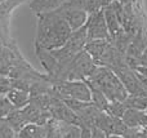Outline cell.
I'll use <instances>...</instances> for the list:
<instances>
[{
    "label": "cell",
    "mask_w": 147,
    "mask_h": 138,
    "mask_svg": "<svg viewBox=\"0 0 147 138\" xmlns=\"http://www.w3.org/2000/svg\"><path fill=\"white\" fill-rule=\"evenodd\" d=\"M36 28L35 46H40L47 50H56L65 45L71 35V28L58 10L39 14Z\"/></svg>",
    "instance_id": "cell-1"
},
{
    "label": "cell",
    "mask_w": 147,
    "mask_h": 138,
    "mask_svg": "<svg viewBox=\"0 0 147 138\" xmlns=\"http://www.w3.org/2000/svg\"><path fill=\"white\" fill-rule=\"evenodd\" d=\"M85 80L98 88L109 100V102H124L129 96L121 80L109 67L97 66L90 76Z\"/></svg>",
    "instance_id": "cell-2"
},
{
    "label": "cell",
    "mask_w": 147,
    "mask_h": 138,
    "mask_svg": "<svg viewBox=\"0 0 147 138\" xmlns=\"http://www.w3.org/2000/svg\"><path fill=\"white\" fill-rule=\"evenodd\" d=\"M59 98H71L81 102H92L90 89L84 80H66L52 85Z\"/></svg>",
    "instance_id": "cell-3"
},
{
    "label": "cell",
    "mask_w": 147,
    "mask_h": 138,
    "mask_svg": "<svg viewBox=\"0 0 147 138\" xmlns=\"http://www.w3.org/2000/svg\"><path fill=\"white\" fill-rule=\"evenodd\" d=\"M57 10L66 20L72 32L85 26L88 21V13L84 9L83 0H66L57 8Z\"/></svg>",
    "instance_id": "cell-4"
},
{
    "label": "cell",
    "mask_w": 147,
    "mask_h": 138,
    "mask_svg": "<svg viewBox=\"0 0 147 138\" xmlns=\"http://www.w3.org/2000/svg\"><path fill=\"white\" fill-rule=\"evenodd\" d=\"M86 36L89 40H110L109 28L105 20L103 9L88 15V21L85 23Z\"/></svg>",
    "instance_id": "cell-5"
},
{
    "label": "cell",
    "mask_w": 147,
    "mask_h": 138,
    "mask_svg": "<svg viewBox=\"0 0 147 138\" xmlns=\"http://www.w3.org/2000/svg\"><path fill=\"white\" fill-rule=\"evenodd\" d=\"M94 127L99 128L102 132H105L107 136H109V134L121 136L125 132V129H127V127L123 123L121 119L112 118V116L107 115L103 111H101V112L97 115L96 120H94Z\"/></svg>",
    "instance_id": "cell-6"
},
{
    "label": "cell",
    "mask_w": 147,
    "mask_h": 138,
    "mask_svg": "<svg viewBox=\"0 0 147 138\" xmlns=\"http://www.w3.org/2000/svg\"><path fill=\"white\" fill-rule=\"evenodd\" d=\"M123 123L127 128H147V114L146 111H141L137 108L127 107L124 115L121 116Z\"/></svg>",
    "instance_id": "cell-7"
},
{
    "label": "cell",
    "mask_w": 147,
    "mask_h": 138,
    "mask_svg": "<svg viewBox=\"0 0 147 138\" xmlns=\"http://www.w3.org/2000/svg\"><path fill=\"white\" fill-rule=\"evenodd\" d=\"M35 52H36V56H38L40 63L43 65L44 70L48 74V77L53 76L56 74L57 69H58V62H57L56 57L53 56V53L51 50L40 48V46H35Z\"/></svg>",
    "instance_id": "cell-8"
},
{
    "label": "cell",
    "mask_w": 147,
    "mask_h": 138,
    "mask_svg": "<svg viewBox=\"0 0 147 138\" xmlns=\"http://www.w3.org/2000/svg\"><path fill=\"white\" fill-rule=\"evenodd\" d=\"M109 45H110V40H89L86 41L85 46H84V50L92 57L93 62L97 66L98 61L103 56V53L106 52Z\"/></svg>",
    "instance_id": "cell-9"
},
{
    "label": "cell",
    "mask_w": 147,
    "mask_h": 138,
    "mask_svg": "<svg viewBox=\"0 0 147 138\" xmlns=\"http://www.w3.org/2000/svg\"><path fill=\"white\" fill-rule=\"evenodd\" d=\"M103 14H105V20H106L107 28H109L110 40H111V39L115 38L117 34L121 32V31H120V27H121V25H120L119 20H117L116 12L114 10V8H112L111 4H110L109 7L103 8Z\"/></svg>",
    "instance_id": "cell-10"
},
{
    "label": "cell",
    "mask_w": 147,
    "mask_h": 138,
    "mask_svg": "<svg viewBox=\"0 0 147 138\" xmlns=\"http://www.w3.org/2000/svg\"><path fill=\"white\" fill-rule=\"evenodd\" d=\"M48 128L45 125L39 124H27L25 125L17 134V138H45Z\"/></svg>",
    "instance_id": "cell-11"
},
{
    "label": "cell",
    "mask_w": 147,
    "mask_h": 138,
    "mask_svg": "<svg viewBox=\"0 0 147 138\" xmlns=\"http://www.w3.org/2000/svg\"><path fill=\"white\" fill-rule=\"evenodd\" d=\"M63 1L65 0H32L30 3V8L39 15L56 10Z\"/></svg>",
    "instance_id": "cell-12"
},
{
    "label": "cell",
    "mask_w": 147,
    "mask_h": 138,
    "mask_svg": "<svg viewBox=\"0 0 147 138\" xmlns=\"http://www.w3.org/2000/svg\"><path fill=\"white\" fill-rule=\"evenodd\" d=\"M7 98L9 100V102L12 103L16 110H21V108H23L30 102V93L26 92V90H21V89L13 88L7 94Z\"/></svg>",
    "instance_id": "cell-13"
},
{
    "label": "cell",
    "mask_w": 147,
    "mask_h": 138,
    "mask_svg": "<svg viewBox=\"0 0 147 138\" xmlns=\"http://www.w3.org/2000/svg\"><path fill=\"white\" fill-rule=\"evenodd\" d=\"M5 120H7V123L12 127V129L17 134L23 127L28 124L27 120H26V118H25V115H23V112L21 110H13L12 112L5 118Z\"/></svg>",
    "instance_id": "cell-14"
},
{
    "label": "cell",
    "mask_w": 147,
    "mask_h": 138,
    "mask_svg": "<svg viewBox=\"0 0 147 138\" xmlns=\"http://www.w3.org/2000/svg\"><path fill=\"white\" fill-rule=\"evenodd\" d=\"M84 81L88 84L89 89H90L92 103H93V105L96 106L99 111H105V110H106V107H107V105H109V100L105 97V94L97 87H94L93 84H90V83L86 81V80H84Z\"/></svg>",
    "instance_id": "cell-15"
},
{
    "label": "cell",
    "mask_w": 147,
    "mask_h": 138,
    "mask_svg": "<svg viewBox=\"0 0 147 138\" xmlns=\"http://www.w3.org/2000/svg\"><path fill=\"white\" fill-rule=\"evenodd\" d=\"M124 103L127 107L146 111L147 110V96H128V98L124 101Z\"/></svg>",
    "instance_id": "cell-16"
},
{
    "label": "cell",
    "mask_w": 147,
    "mask_h": 138,
    "mask_svg": "<svg viewBox=\"0 0 147 138\" xmlns=\"http://www.w3.org/2000/svg\"><path fill=\"white\" fill-rule=\"evenodd\" d=\"M125 110H127V106H125L124 102H109L107 105L106 110L103 112H106L107 115L112 116V118H117V119H121V116L124 115Z\"/></svg>",
    "instance_id": "cell-17"
},
{
    "label": "cell",
    "mask_w": 147,
    "mask_h": 138,
    "mask_svg": "<svg viewBox=\"0 0 147 138\" xmlns=\"http://www.w3.org/2000/svg\"><path fill=\"white\" fill-rule=\"evenodd\" d=\"M58 124L62 138H80V128H79V125L61 123V121H58Z\"/></svg>",
    "instance_id": "cell-18"
},
{
    "label": "cell",
    "mask_w": 147,
    "mask_h": 138,
    "mask_svg": "<svg viewBox=\"0 0 147 138\" xmlns=\"http://www.w3.org/2000/svg\"><path fill=\"white\" fill-rule=\"evenodd\" d=\"M47 128H48V132H47L45 138H62L61 131H59V124L57 120L51 119V120L47 123Z\"/></svg>",
    "instance_id": "cell-19"
},
{
    "label": "cell",
    "mask_w": 147,
    "mask_h": 138,
    "mask_svg": "<svg viewBox=\"0 0 147 138\" xmlns=\"http://www.w3.org/2000/svg\"><path fill=\"white\" fill-rule=\"evenodd\" d=\"M13 110L16 108L9 102V100L5 96H0V119H5Z\"/></svg>",
    "instance_id": "cell-20"
},
{
    "label": "cell",
    "mask_w": 147,
    "mask_h": 138,
    "mask_svg": "<svg viewBox=\"0 0 147 138\" xmlns=\"http://www.w3.org/2000/svg\"><path fill=\"white\" fill-rule=\"evenodd\" d=\"M0 138H17V133L13 131L5 119H0Z\"/></svg>",
    "instance_id": "cell-21"
},
{
    "label": "cell",
    "mask_w": 147,
    "mask_h": 138,
    "mask_svg": "<svg viewBox=\"0 0 147 138\" xmlns=\"http://www.w3.org/2000/svg\"><path fill=\"white\" fill-rule=\"evenodd\" d=\"M83 3H84V9L88 13V15L103 9L101 0H83Z\"/></svg>",
    "instance_id": "cell-22"
},
{
    "label": "cell",
    "mask_w": 147,
    "mask_h": 138,
    "mask_svg": "<svg viewBox=\"0 0 147 138\" xmlns=\"http://www.w3.org/2000/svg\"><path fill=\"white\" fill-rule=\"evenodd\" d=\"M13 89V80L0 74V96H7Z\"/></svg>",
    "instance_id": "cell-23"
},
{
    "label": "cell",
    "mask_w": 147,
    "mask_h": 138,
    "mask_svg": "<svg viewBox=\"0 0 147 138\" xmlns=\"http://www.w3.org/2000/svg\"><path fill=\"white\" fill-rule=\"evenodd\" d=\"M145 129L142 128H127L125 132L121 134L123 138H143Z\"/></svg>",
    "instance_id": "cell-24"
},
{
    "label": "cell",
    "mask_w": 147,
    "mask_h": 138,
    "mask_svg": "<svg viewBox=\"0 0 147 138\" xmlns=\"http://www.w3.org/2000/svg\"><path fill=\"white\" fill-rule=\"evenodd\" d=\"M80 128V138H90L92 137V128L88 125H79Z\"/></svg>",
    "instance_id": "cell-25"
},
{
    "label": "cell",
    "mask_w": 147,
    "mask_h": 138,
    "mask_svg": "<svg viewBox=\"0 0 147 138\" xmlns=\"http://www.w3.org/2000/svg\"><path fill=\"white\" fill-rule=\"evenodd\" d=\"M107 134L105 133V132H102L99 128H97V127H93L92 128V137L90 138H106Z\"/></svg>",
    "instance_id": "cell-26"
},
{
    "label": "cell",
    "mask_w": 147,
    "mask_h": 138,
    "mask_svg": "<svg viewBox=\"0 0 147 138\" xmlns=\"http://www.w3.org/2000/svg\"><path fill=\"white\" fill-rule=\"evenodd\" d=\"M106 138H123V137L117 136V134H109V136H106Z\"/></svg>",
    "instance_id": "cell-27"
},
{
    "label": "cell",
    "mask_w": 147,
    "mask_h": 138,
    "mask_svg": "<svg viewBox=\"0 0 147 138\" xmlns=\"http://www.w3.org/2000/svg\"><path fill=\"white\" fill-rule=\"evenodd\" d=\"M143 138H147V131L145 129V134H143Z\"/></svg>",
    "instance_id": "cell-28"
},
{
    "label": "cell",
    "mask_w": 147,
    "mask_h": 138,
    "mask_svg": "<svg viewBox=\"0 0 147 138\" xmlns=\"http://www.w3.org/2000/svg\"><path fill=\"white\" fill-rule=\"evenodd\" d=\"M146 114H147V110H146Z\"/></svg>",
    "instance_id": "cell-29"
},
{
    "label": "cell",
    "mask_w": 147,
    "mask_h": 138,
    "mask_svg": "<svg viewBox=\"0 0 147 138\" xmlns=\"http://www.w3.org/2000/svg\"><path fill=\"white\" fill-rule=\"evenodd\" d=\"M146 131H147V128H146Z\"/></svg>",
    "instance_id": "cell-30"
},
{
    "label": "cell",
    "mask_w": 147,
    "mask_h": 138,
    "mask_svg": "<svg viewBox=\"0 0 147 138\" xmlns=\"http://www.w3.org/2000/svg\"><path fill=\"white\" fill-rule=\"evenodd\" d=\"M65 1H66V0H65Z\"/></svg>",
    "instance_id": "cell-31"
}]
</instances>
